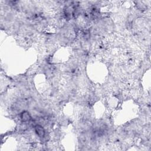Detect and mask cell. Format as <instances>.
Here are the masks:
<instances>
[{
	"label": "cell",
	"instance_id": "6da1fadb",
	"mask_svg": "<svg viewBox=\"0 0 151 151\" xmlns=\"http://www.w3.org/2000/svg\"><path fill=\"white\" fill-rule=\"evenodd\" d=\"M34 129L36 133L38 136L39 138H43L45 137V135H46V131H45L43 127H42L39 125H37L35 126Z\"/></svg>",
	"mask_w": 151,
	"mask_h": 151
},
{
	"label": "cell",
	"instance_id": "7a4b0ae2",
	"mask_svg": "<svg viewBox=\"0 0 151 151\" xmlns=\"http://www.w3.org/2000/svg\"><path fill=\"white\" fill-rule=\"evenodd\" d=\"M20 119L23 122L27 123L29 122L30 120H32V116L30 114L29 112L27 111H24L21 113Z\"/></svg>",
	"mask_w": 151,
	"mask_h": 151
}]
</instances>
